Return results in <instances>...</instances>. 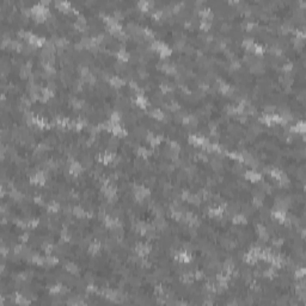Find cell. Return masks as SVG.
I'll return each instance as SVG.
<instances>
[{
	"instance_id": "6da1fadb",
	"label": "cell",
	"mask_w": 306,
	"mask_h": 306,
	"mask_svg": "<svg viewBox=\"0 0 306 306\" xmlns=\"http://www.w3.org/2000/svg\"><path fill=\"white\" fill-rule=\"evenodd\" d=\"M46 181H47V177H46V175H45V171H38V172H36L34 176H31V178H30V182L32 183V184H39V185H43L46 183Z\"/></svg>"
},
{
	"instance_id": "7a4b0ae2",
	"label": "cell",
	"mask_w": 306,
	"mask_h": 306,
	"mask_svg": "<svg viewBox=\"0 0 306 306\" xmlns=\"http://www.w3.org/2000/svg\"><path fill=\"white\" fill-rule=\"evenodd\" d=\"M28 42L30 43V46H32V47H35V48H37V47H42V46H45L46 43H47V41H46V38H43V37H38V36H35V35H30V37H29V39H28Z\"/></svg>"
},
{
	"instance_id": "3957f363",
	"label": "cell",
	"mask_w": 306,
	"mask_h": 306,
	"mask_svg": "<svg viewBox=\"0 0 306 306\" xmlns=\"http://www.w3.org/2000/svg\"><path fill=\"white\" fill-rule=\"evenodd\" d=\"M135 251H137L138 256L142 258V257H145L146 255H148V253L151 252V246H150L148 244H142V243H140V244L137 245Z\"/></svg>"
},
{
	"instance_id": "277c9868",
	"label": "cell",
	"mask_w": 306,
	"mask_h": 306,
	"mask_svg": "<svg viewBox=\"0 0 306 306\" xmlns=\"http://www.w3.org/2000/svg\"><path fill=\"white\" fill-rule=\"evenodd\" d=\"M68 171H69L71 175H73V176H78V175L83 171V166H81V164L78 163V161H72V163L69 164Z\"/></svg>"
},
{
	"instance_id": "5b68a950",
	"label": "cell",
	"mask_w": 306,
	"mask_h": 306,
	"mask_svg": "<svg viewBox=\"0 0 306 306\" xmlns=\"http://www.w3.org/2000/svg\"><path fill=\"white\" fill-rule=\"evenodd\" d=\"M176 259L182 262V263H189V262L191 261V256L187 250H184V251H180L176 255Z\"/></svg>"
},
{
	"instance_id": "8992f818",
	"label": "cell",
	"mask_w": 306,
	"mask_h": 306,
	"mask_svg": "<svg viewBox=\"0 0 306 306\" xmlns=\"http://www.w3.org/2000/svg\"><path fill=\"white\" fill-rule=\"evenodd\" d=\"M245 178L251 182H258L261 181V175L256 171H246L245 172Z\"/></svg>"
},
{
	"instance_id": "52a82bcc",
	"label": "cell",
	"mask_w": 306,
	"mask_h": 306,
	"mask_svg": "<svg viewBox=\"0 0 306 306\" xmlns=\"http://www.w3.org/2000/svg\"><path fill=\"white\" fill-rule=\"evenodd\" d=\"M273 218H274L275 220L280 221V223H285L286 218H287V214H286L285 210H278V209H275V210L273 212Z\"/></svg>"
},
{
	"instance_id": "ba28073f",
	"label": "cell",
	"mask_w": 306,
	"mask_h": 306,
	"mask_svg": "<svg viewBox=\"0 0 306 306\" xmlns=\"http://www.w3.org/2000/svg\"><path fill=\"white\" fill-rule=\"evenodd\" d=\"M72 210H73L72 214H74L77 218H87V216H89V212H86L81 207H74Z\"/></svg>"
},
{
	"instance_id": "9c48e42d",
	"label": "cell",
	"mask_w": 306,
	"mask_h": 306,
	"mask_svg": "<svg viewBox=\"0 0 306 306\" xmlns=\"http://www.w3.org/2000/svg\"><path fill=\"white\" fill-rule=\"evenodd\" d=\"M116 56H117L118 61H121V62H124V61H128V60H129V54H128L123 48H121V49L118 50V53L116 54Z\"/></svg>"
},
{
	"instance_id": "30bf717a",
	"label": "cell",
	"mask_w": 306,
	"mask_h": 306,
	"mask_svg": "<svg viewBox=\"0 0 306 306\" xmlns=\"http://www.w3.org/2000/svg\"><path fill=\"white\" fill-rule=\"evenodd\" d=\"M109 84H110L111 86H114V87H121V86L124 84V81H123L121 78H118V77H111V78L109 79Z\"/></svg>"
},
{
	"instance_id": "8fae6325",
	"label": "cell",
	"mask_w": 306,
	"mask_h": 306,
	"mask_svg": "<svg viewBox=\"0 0 306 306\" xmlns=\"http://www.w3.org/2000/svg\"><path fill=\"white\" fill-rule=\"evenodd\" d=\"M99 250H101V243H99V242H93V243H91L90 246H89V252H90L91 255L98 253Z\"/></svg>"
},
{
	"instance_id": "7c38bea8",
	"label": "cell",
	"mask_w": 306,
	"mask_h": 306,
	"mask_svg": "<svg viewBox=\"0 0 306 306\" xmlns=\"http://www.w3.org/2000/svg\"><path fill=\"white\" fill-rule=\"evenodd\" d=\"M232 221L236 225H240V224H246V218L243 214H237L232 218Z\"/></svg>"
},
{
	"instance_id": "4fadbf2b",
	"label": "cell",
	"mask_w": 306,
	"mask_h": 306,
	"mask_svg": "<svg viewBox=\"0 0 306 306\" xmlns=\"http://www.w3.org/2000/svg\"><path fill=\"white\" fill-rule=\"evenodd\" d=\"M135 104L139 105L140 108H146L147 107V99L142 95H138L135 97Z\"/></svg>"
},
{
	"instance_id": "5bb4252c",
	"label": "cell",
	"mask_w": 306,
	"mask_h": 306,
	"mask_svg": "<svg viewBox=\"0 0 306 306\" xmlns=\"http://www.w3.org/2000/svg\"><path fill=\"white\" fill-rule=\"evenodd\" d=\"M55 6L59 7V10L64 11V12H67L71 10V5L69 3H66V1H56L55 3Z\"/></svg>"
},
{
	"instance_id": "9a60e30c",
	"label": "cell",
	"mask_w": 306,
	"mask_h": 306,
	"mask_svg": "<svg viewBox=\"0 0 306 306\" xmlns=\"http://www.w3.org/2000/svg\"><path fill=\"white\" fill-rule=\"evenodd\" d=\"M150 115H151L152 117L157 118V120H164V117H165V114H164L161 110H159V109H153V110H151V111H150Z\"/></svg>"
},
{
	"instance_id": "2e32d148",
	"label": "cell",
	"mask_w": 306,
	"mask_h": 306,
	"mask_svg": "<svg viewBox=\"0 0 306 306\" xmlns=\"http://www.w3.org/2000/svg\"><path fill=\"white\" fill-rule=\"evenodd\" d=\"M255 45H256V43L253 42L252 38H244V41H243V47L245 49H248V50H252Z\"/></svg>"
},
{
	"instance_id": "e0dca14e",
	"label": "cell",
	"mask_w": 306,
	"mask_h": 306,
	"mask_svg": "<svg viewBox=\"0 0 306 306\" xmlns=\"http://www.w3.org/2000/svg\"><path fill=\"white\" fill-rule=\"evenodd\" d=\"M158 52H159V54H160L161 58H169V56L171 55V49H170L167 46H165V45H164Z\"/></svg>"
},
{
	"instance_id": "ac0fdd59",
	"label": "cell",
	"mask_w": 306,
	"mask_h": 306,
	"mask_svg": "<svg viewBox=\"0 0 306 306\" xmlns=\"http://www.w3.org/2000/svg\"><path fill=\"white\" fill-rule=\"evenodd\" d=\"M10 196L15 200V201H22V199H23V194L20 193V191H18V190H15V189H12L10 193Z\"/></svg>"
},
{
	"instance_id": "d6986e66",
	"label": "cell",
	"mask_w": 306,
	"mask_h": 306,
	"mask_svg": "<svg viewBox=\"0 0 306 306\" xmlns=\"http://www.w3.org/2000/svg\"><path fill=\"white\" fill-rule=\"evenodd\" d=\"M71 105H72L74 109H80V108H83V107L85 105V103H84L83 101L78 99V98H72V99H71Z\"/></svg>"
},
{
	"instance_id": "ffe728a7",
	"label": "cell",
	"mask_w": 306,
	"mask_h": 306,
	"mask_svg": "<svg viewBox=\"0 0 306 306\" xmlns=\"http://www.w3.org/2000/svg\"><path fill=\"white\" fill-rule=\"evenodd\" d=\"M56 263H58V258L56 257L48 256V257H45V264H43V266H54Z\"/></svg>"
},
{
	"instance_id": "44dd1931",
	"label": "cell",
	"mask_w": 306,
	"mask_h": 306,
	"mask_svg": "<svg viewBox=\"0 0 306 306\" xmlns=\"http://www.w3.org/2000/svg\"><path fill=\"white\" fill-rule=\"evenodd\" d=\"M138 154H139L140 157L147 158V157H150V156L152 154V152H151V151H148V150H147V148H145V147H139V148H138Z\"/></svg>"
},
{
	"instance_id": "7402d4cb",
	"label": "cell",
	"mask_w": 306,
	"mask_h": 306,
	"mask_svg": "<svg viewBox=\"0 0 306 306\" xmlns=\"http://www.w3.org/2000/svg\"><path fill=\"white\" fill-rule=\"evenodd\" d=\"M65 269L72 274H77L78 273V267L74 263H66L65 264Z\"/></svg>"
},
{
	"instance_id": "603a6c76",
	"label": "cell",
	"mask_w": 306,
	"mask_h": 306,
	"mask_svg": "<svg viewBox=\"0 0 306 306\" xmlns=\"http://www.w3.org/2000/svg\"><path fill=\"white\" fill-rule=\"evenodd\" d=\"M47 208H48V210L49 212H53V213H56V212H59V209H60V206H59V203L58 202H50L48 206H47Z\"/></svg>"
},
{
	"instance_id": "cb8c5ba5",
	"label": "cell",
	"mask_w": 306,
	"mask_h": 306,
	"mask_svg": "<svg viewBox=\"0 0 306 306\" xmlns=\"http://www.w3.org/2000/svg\"><path fill=\"white\" fill-rule=\"evenodd\" d=\"M281 81H282V84L285 86H291L293 84V78L289 77V75H285V77L281 78Z\"/></svg>"
},
{
	"instance_id": "d4e9b609",
	"label": "cell",
	"mask_w": 306,
	"mask_h": 306,
	"mask_svg": "<svg viewBox=\"0 0 306 306\" xmlns=\"http://www.w3.org/2000/svg\"><path fill=\"white\" fill-rule=\"evenodd\" d=\"M252 52L256 54V55H262L264 53V49H263V47L262 46H258V45H255V47H253V49H252Z\"/></svg>"
},
{
	"instance_id": "484cf974",
	"label": "cell",
	"mask_w": 306,
	"mask_h": 306,
	"mask_svg": "<svg viewBox=\"0 0 306 306\" xmlns=\"http://www.w3.org/2000/svg\"><path fill=\"white\" fill-rule=\"evenodd\" d=\"M120 118H121V116H120L118 112H112L111 116H110V121H111L112 123H115V124H117V123L120 122Z\"/></svg>"
},
{
	"instance_id": "4316f807",
	"label": "cell",
	"mask_w": 306,
	"mask_h": 306,
	"mask_svg": "<svg viewBox=\"0 0 306 306\" xmlns=\"http://www.w3.org/2000/svg\"><path fill=\"white\" fill-rule=\"evenodd\" d=\"M200 26H201V29H203V30H208V29H210L212 23H210V22H208V20L202 19V20H201V23H200Z\"/></svg>"
},
{
	"instance_id": "83f0119b",
	"label": "cell",
	"mask_w": 306,
	"mask_h": 306,
	"mask_svg": "<svg viewBox=\"0 0 306 306\" xmlns=\"http://www.w3.org/2000/svg\"><path fill=\"white\" fill-rule=\"evenodd\" d=\"M61 239H62V242H68L71 239V236H69V233L66 229H64L62 232H61Z\"/></svg>"
},
{
	"instance_id": "f1b7e54d",
	"label": "cell",
	"mask_w": 306,
	"mask_h": 306,
	"mask_svg": "<svg viewBox=\"0 0 306 306\" xmlns=\"http://www.w3.org/2000/svg\"><path fill=\"white\" fill-rule=\"evenodd\" d=\"M61 288H62L61 285H55V286H53L50 288V293L52 294H60L61 293Z\"/></svg>"
},
{
	"instance_id": "f546056e",
	"label": "cell",
	"mask_w": 306,
	"mask_h": 306,
	"mask_svg": "<svg viewBox=\"0 0 306 306\" xmlns=\"http://www.w3.org/2000/svg\"><path fill=\"white\" fill-rule=\"evenodd\" d=\"M166 108H169L171 111H177V110H180V104L178 103H176V102H171V104L170 105H167Z\"/></svg>"
},
{
	"instance_id": "4dcf8cb0",
	"label": "cell",
	"mask_w": 306,
	"mask_h": 306,
	"mask_svg": "<svg viewBox=\"0 0 306 306\" xmlns=\"http://www.w3.org/2000/svg\"><path fill=\"white\" fill-rule=\"evenodd\" d=\"M124 17V15H123V12L121 11V10H115V12H114V18L116 19V20H120V19H122Z\"/></svg>"
},
{
	"instance_id": "1f68e13d",
	"label": "cell",
	"mask_w": 306,
	"mask_h": 306,
	"mask_svg": "<svg viewBox=\"0 0 306 306\" xmlns=\"http://www.w3.org/2000/svg\"><path fill=\"white\" fill-rule=\"evenodd\" d=\"M292 69H293V64H291V62L285 64V65H283V67H282V71H283V72H286V73H289Z\"/></svg>"
},
{
	"instance_id": "d6a6232c",
	"label": "cell",
	"mask_w": 306,
	"mask_h": 306,
	"mask_svg": "<svg viewBox=\"0 0 306 306\" xmlns=\"http://www.w3.org/2000/svg\"><path fill=\"white\" fill-rule=\"evenodd\" d=\"M212 167L214 169V170H220L221 169V163H220V160H213L212 161Z\"/></svg>"
},
{
	"instance_id": "836d02e7",
	"label": "cell",
	"mask_w": 306,
	"mask_h": 306,
	"mask_svg": "<svg viewBox=\"0 0 306 306\" xmlns=\"http://www.w3.org/2000/svg\"><path fill=\"white\" fill-rule=\"evenodd\" d=\"M304 275H305V269H304V268L297 269V272H295V278H297V279H302Z\"/></svg>"
},
{
	"instance_id": "e575fe53",
	"label": "cell",
	"mask_w": 306,
	"mask_h": 306,
	"mask_svg": "<svg viewBox=\"0 0 306 306\" xmlns=\"http://www.w3.org/2000/svg\"><path fill=\"white\" fill-rule=\"evenodd\" d=\"M16 302H17V304H24V305H25V304H29V301L25 300L23 295H17V297H16Z\"/></svg>"
},
{
	"instance_id": "d590c367",
	"label": "cell",
	"mask_w": 306,
	"mask_h": 306,
	"mask_svg": "<svg viewBox=\"0 0 306 306\" xmlns=\"http://www.w3.org/2000/svg\"><path fill=\"white\" fill-rule=\"evenodd\" d=\"M194 279H196V280H203V279H204V274H203L202 272L197 270V272H195V274H194Z\"/></svg>"
},
{
	"instance_id": "8d00e7d4",
	"label": "cell",
	"mask_w": 306,
	"mask_h": 306,
	"mask_svg": "<svg viewBox=\"0 0 306 306\" xmlns=\"http://www.w3.org/2000/svg\"><path fill=\"white\" fill-rule=\"evenodd\" d=\"M263 200L262 199H258V197H253V206L255 207H261L262 204H263V202H262Z\"/></svg>"
},
{
	"instance_id": "74e56055",
	"label": "cell",
	"mask_w": 306,
	"mask_h": 306,
	"mask_svg": "<svg viewBox=\"0 0 306 306\" xmlns=\"http://www.w3.org/2000/svg\"><path fill=\"white\" fill-rule=\"evenodd\" d=\"M282 244H283V239H281V238H279V239H274V240H273V245H274V246L280 248Z\"/></svg>"
},
{
	"instance_id": "f35d334b",
	"label": "cell",
	"mask_w": 306,
	"mask_h": 306,
	"mask_svg": "<svg viewBox=\"0 0 306 306\" xmlns=\"http://www.w3.org/2000/svg\"><path fill=\"white\" fill-rule=\"evenodd\" d=\"M231 68H232V69H239V68H240V64H239V61H232V64H231Z\"/></svg>"
},
{
	"instance_id": "ab89813d",
	"label": "cell",
	"mask_w": 306,
	"mask_h": 306,
	"mask_svg": "<svg viewBox=\"0 0 306 306\" xmlns=\"http://www.w3.org/2000/svg\"><path fill=\"white\" fill-rule=\"evenodd\" d=\"M86 289L89 291V292H92V293H95V292H97V287H95V286H89V287H86Z\"/></svg>"
},
{
	"instance_id": "60d3db41",
	"label": "cell",
	"mask_w": 306,
	"mask_h": 306,
	"mask_svg": "<svg viewBox=\"0 0 306 306\" xmlns=\"http://www.w3.org/2000/svg\"><path fill=\"white\" fill-rule=\"evenodd\" d=\"M28 239H29V234H28V233H25V234H23V236L20 237V240H22L23 243L28 242Z\"/></svg>"
},
{
	"instance_id": "b9f144b4",
	"label": "cell",
	"mask_w": 306,
	"mask_h": 306,
	"mask_svg": "<svg viewBox=\"0 0 306 306\" xmlns=\"http://www.w3.org/2000/svg\"><path fill=\"white\" fill-rule=\"evenodd\" d=\"M35 202L36 203H38V204H43V200H42V197H35Z\"/></svg>"
}]
</instances>
